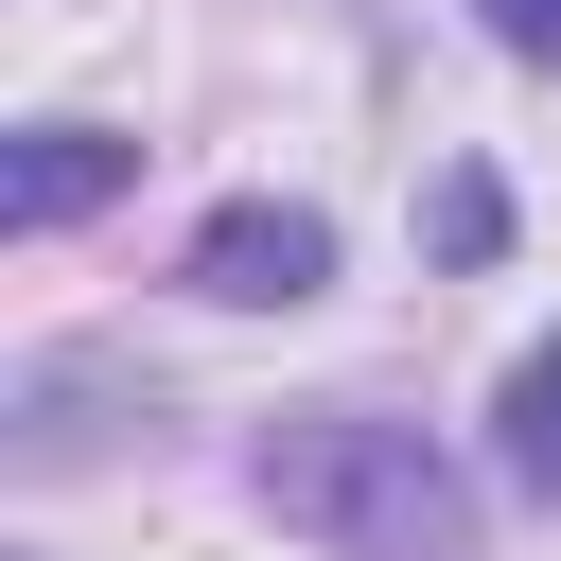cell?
I'll list each match as a JSON object with an SVG mask.
<instances>
[{
	"label": "cell",
	"mask_w": 561,
	"mask_h": 561,
	"mask_svg": "<svg viewBox=\"0 0 561 561\" xmlns=\"http://www.w3.org/2000/svg\"><path fill=\"white\" fill-rule=\"evenodd\" d=\"M123 438H158V386H140L123 351L53 333V351L0 368V473H88V456H123Z\"/></svg>",
	"instance_id": "cell-2"
},
{
	"label": "cell",
	"mask_w": 561,
	"mask_h": 561,
	"mask_svg": "<svg viewBox=\"0 0 561 561\" xmlns=\"http://www.w3.org/2000/svg\"><path fill=\"white\" fill-rule=\"evenodd\" d=\"M123 193H140V140H123V123H70V105H53V123L0 140V228H18V245L88 228V210H123Z\"/></svg>",
	"instance_id": "cell-4"
},
{
	"label": "cell",
	"mask_w": 561,
	"mask_h": 561,
	"mask_svg": "<svg viewBox=\"0 0 561 561\" xmlns=\"http://www.w3.org/2000/svg\"><path fill=\"white\" fill-rule=\"evenodd\" d=\"M245 491L333 543V561H491L473 526V473L403 421V403H263L245 421Z\"/></svg>",
	"instance_id": "cell-1"
},
{
	"label": "cell",
	"mask_w": 561,
	"mask_h": 561,
	"mask_svg": "<svg viewBox=\"0 0 561 561\" xmlns=\"http://www.w3.org/2000/svg\"><path fill=\"white\" fill-rule=\"evenodd\" d=\"M175 280H193L210 316H298V298H333V210H316V193H228V210L175 245Z\"/></svg>",
	"instance_id": "cell-3"
},
{
	"label": "cell",
	"mask_w": 561,
	"mask_h": 561,
	"mask_svg": "<svg viewBox=\"0 0 561 561\" xmlns=\"http://www.w3.org/2000/svg\"><path fill=\"white\" fill-rule=\"evenodd\" d=\"M491 473H508L526 508H561V333H543V351L491 386Z\"/></svg>",
	"instance_id": "cell-5"
},
{
	"label": "cell",
	"mask_w": 561,
	"mask_h": 561,
	"mask_svg": "<svg viewBox=\"0 0 561 561\" xmlns=\"http://www.w3.org/2000/svg\"><path fill=\"white\" fill-rule=\"evenodd\" d=\"M421 245H438L456 280H491V263H508V175H491V158H456V175L421 193Z\"/></svg>",
	"instance_id": "cell-6"
},
{
	"label": "cell",
	"mask_w": 561,
	"mask_h": 561,
	"mask_svg": "<svg viewBox=\"0 0 561 561\" xmlns=\"http://www.w3.org/2000/svg\"><path fill=\"white\" fill-rule=\"evenodd\" d=\"M473 18H491V53H508V70H561V0H473Z\"/></svg>",
	"instance_id": "cell-7"
}]
</instances>
